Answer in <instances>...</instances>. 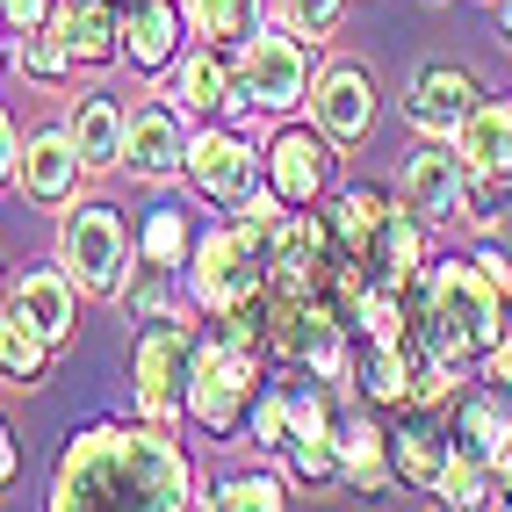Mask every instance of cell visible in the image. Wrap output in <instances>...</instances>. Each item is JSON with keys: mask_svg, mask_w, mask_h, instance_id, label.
I'll list each match as a JSON object with an SVG mask.
<instances>
[{"mask_svg": "<svg viewBox=\"0 0 512 512\" xmlns=\"http://www.w3.org/2000/svg\"><path fill=\"white\" fill-rule=\"evenodd\" d=\"M267 152V188H275L289 210H311V202H325V188H332V159H339V145L325 138V130L311 123H289V130H275V138L260 145Z\"/></svg>", "mask_w": 512, "mask_h": 512, "instance_id": "obj_11", "label": "cell"}, {"mask_svg": "<svg viewBox=\"0 0 512 512\" xmlns=\"http://www.w3.org/2000/svg\"><path fill=\"white\" fill-rule=\"evenodd\" d=\"M166 282H174V267H159V260H130V275H123V289H116L123 318L138 325V318L166 311Z\"/></svg>", "mask_w": 512, "mask_h": 512, "instance_id": "obj_33", "label": "cell"}, {"mask_svg": "<svg viewBox=\"0 0 512 512\" xmlns=\"http://www.w3.org/2000/svg\"><path fill=\"white\" fill-rule=\"evenodd\" d=\"M181 44H188V22H181L174 0H130L123 8V65H138V73L159 80L181 58Z\"/></svg>", "mask_w": 512, "mask_h": 512, "instance_id": "obj_20", "label": "cell"}, {"mask_svg": "<svg viewBox=\"0 0 512 512\" xmlns=\"http://www.w3.org/2000/svg\"><path fill=\"white\" fill-rule=\"evenodd\" d=\"M202 505H217V512H282L289 505V484H282V476H267V469H238Z\"/></svg>", "mask_w": 512, "mask_h": 512, "instance_id": "obj_32", "label": "cell"}, {"mask_svg": "<svg viewBox=\"0 0 512 512\" xmlns=\"http://www.w3.org/2000/svg\"><path fill=\"white\" fill-rule=\"evenodd\" d=\"M80 181H87V159L73 145V130L65 123H44L22 138V159H15V188L37 202V210H65V202H80Z\"/></svg>", "mask_w": 512, "mask_h": 512, "instance_id": "obj_12", "label": "cell"}, {"mask_svg": "<svg viewBox=\"0 0 512 512\" xmlns=\"http://www.w3.org/2000/svg\"><path fill=\"white\" fill-rule=\"evenodd\" d=\"M275 15L296 29V37H311V44H325L332 29H339V15H347V0H275Z\"/></svg>", "mask_w": 512, "mask_h": 512, "instance_id": "obj_35", "label": "cell"}, {"mask_svg": "<svg viewBox=\"0 0 512 512\" xmlns=\"http://www.w3.org/2000/svg\"><path fill=\"white\" fill-rule=\"evenodd\" d=\"M311 123L332 145H361L375 130V80L361 73V65H325V73L311 80Z\"/></svg>", "mask_w": 512, "mask_h": 512, "instance_id": "obj_15", "label": "cell"}, {"mask_svg": "<svg viewBox=\"0 0 512 512\" xmlns=\"http://www.w3.org/2000/svg\"><path fill=\"white\" fill-rule=\"evenodd\" d=\"M188 253H195V224H188V210H145V224H138V260H159V267H188Z\"/></svg>", "mask_w": 512, "mask_h": 512, "instance_id": "obj_31", "label": "cell"}, {"mask_svg": "<svg viewBox=\"0 0 512 512\" xmlns=\"http://www.w3.org/2000/svg\"><path fill=\"white\" fill-rule=\"evenodd\" d=\"M202 505L195 462L159 419H101L65 440L51 469V512H181Z\"/></svg>", "mask_w": 512, "mask_h": 512, "instance_id": "obj_1", "label": "cell"}, {"mask_svg": "<svg viewBox=\"0 0 512 512\" xmlns=\"http://www.w3.org/2000/svg\"><path fill=\"white\" fill-rule=\"evenodd\" d=\"M498 29H505V44H512V0H498Z\"/></svg>", "mask_w": 512, "mask_h": 512, "instance_id": "obj_41", "label": "cell"}, {"mask_svg": "<svg viewBox=\"0 0 512 512\" xmlns=\"http://www.w3.org/2000/svg\"><path fill=\"white\" fill-rule=\"evenodd\" d=\"M267 390V347L210 325L195 339V368H188V419L210 440H238L253 426V397Z\"/></svg>", "mask_w": 512, "mask_h": 512, "instance_id": "obj_3", "label": "cell"}, {"mask_svg": "<svg viewBox=\"0 0 512 512\" xmlns=\"http://www.w3.org/2000/svg\"><path fill=\"white\" fill-rule=\"evenodd\" d=\"M195 325L181 311H152L138 318V339H130V390H138V412L174 426L188 419V368H195Z\"/></svg>", "mask_w": 512, "mask_h": 512, "instance_id": "obj_6", "label": "cell"}, {"mask_svg": "<svg viewBox=\"0 0 512 512\" xmlns=\"http://www.w3.org/2000/svg\"><path fill=\"white\" fill-rule=\"evenodd\" d=\"M51 22L65 29V44H73L80 65H109V58H123V8H116V0H58Z\"/></svg>", "mask_w": 512, "mask_h": 512, "instance_id": "obj_24", "label": "cell"}, {"mask_svg": "<svg viewBox=\"0 0 512 512\" xmlns=\"http://www.w3.org/2000/svg\"><path fill=\"white\" fill-rule=\"evenodd\" d=\"M188 138H195L188 109H174L166 94L138 101V109H130V130H123V174L145 181V188L188 181Z\"/></svg>", "mask_w": 512, "mask_h": 512, "instance_id": "obj_8", "label": "cell"}, {"mask_svg": "<svg viewBox=\"0 0 512 512\" xmlns=\"http://www.w3.org/2000/svg\"><path fill=\"white\" fill-rule=\"evenodd\" d=\"M347 397L375 404V412H404V404H412V332L404 339H354Z\"/></svg>", "mask_w": 512, "mask_h": 512, "instance_id": "obj_16", "label": "cell"}, {"mask_svg": "<svg viewBox=\"0 0 512 512\" xmlns=\"http://www.w3.org/2000/svg\"><path fill=\"white\" fill-rule=\"evenodd\" d=\"M8 65L22 80H37V87H65L80 73V58L73 44H65V29L58 22H37V29H15V44H8Z\"/></svg>", "mask_w": 512, "mask_h": 512, "instance_id": "obj_26", "label": "cell"}, {"mask_svg": "<svg viewBox=\"0 0 512 512\" xmlns=\"http://www.w3.org/2000/svg\"><path fill=\"white\" fill-rule=\"evenodd\" d=\"M130 260H138V231L123 224V210H109V202H65L58 210V267L80 282V296L116 303Z\"/></svg>", "mask_w": 512, "mask_h": 512, "instance_id": "obj_4", "label": "cell"}, {"mask_svg": "<svg viewBox=\"0 0 512 512\" xmlns=\"http://www.w3.org/2000/svg\"><path fill=\"white\" fill-rule=\"evenodd\" d=\"M296 484H339V404L325 397V383H296L289 390V440L275 455Z\"/></svg>", "mask_w": 512, "mask_h": 512, "instance_id": "obj_10", "label": "cell"}, {"mask_svg": "<svg viewBox=\"0 0 512 512\" xmlns=\"http://www.w3.org/2000/svg\"><path fill=\"white\" fill-rule=\"evenodd\" d=\"M448 448H455V440L426 426V404H404V419L390 426V462H397V484L433 491V484H440V469H448Z\"/></svg>", "mask_w": 512, "mask_h": 512, "instance_id": "obj_22", "label": "cell"}, {"mask_svg": "<svg viewBox=\"0 0 512 512\" xmlns=\"http://www.w3.org/2000/svg\"><path fill=\"white\" fill-rule=\"evenodd\" d=\"M51 15H58V0H0V22H8V29H37Z\"/></svg>", "mask_w": 512, "mask_h": 512, "instance_id": "obj_37", "label": "cell"}, {"mask_svg": "<svg viewBox=\"0 0 512 512\" xmlns=\"http://www.w3.org/2000/svg\"><path fill=\"white\" fill-rule=\"evenodd\" d=\"M8 311H15L29 332H44L51 347H65L73 325H80V282L65 275L58 260H51V267H22V282L8 289Z\"/></svg>", "mask_w": 512, "mask_h": 512, "instance_id": "obj_19", "label": "cell"}, {"mask_svg": "<svg viewBox=\"0 0 512 512\" xmlns=\"http://www.w3.org/2000/svg\"><path fill=\"white\" fill-rule=\"evenodd\" d=\"M8 44H15V29H8V22H0V65H8Z\"/></svg>", "mask_w": 512, "mask_h": 512, "instance_id": "obj_42", "label": "cell"}, {"mask_svg": "<svg viewBox=\"0 0 512 512\" xmlns=\"http://www.w3.org/2000/svg\"><path fill=\"white\" fill-rule=\"evenodd\" d=\"M51 339L44 332H29L15 311H0V375H8V383L15 390H37L44 383V375H51Z\"/></svg>", "mask_w": 512, "mask_h": 512, "instance_id": "obj_27", "label": "cell"}, {"mask_svg": "<svg viewBox=\"0 0 512 512\" xmlns=\"http://www.w3.org/2000/svg\"><path fill=\"white\" fill-rule=\"evenodd\" d=\"M390 210H397V202H390L383 188H339L325 217H332V238L361 260V246H368L375 231H383V217H390Z\"/></svg>", "mask_w": 512, "mask_h": 512, "instance_id": "obj_29", "label": "cell"}, {"mask_svg": "<svg viewBox=\"0 0 512 512\" xmlns=\"http://www.w3.org/2000/svg\"><path fill=\"white\" fill-rule=\"evenodd\" d=\"M65 130H73V145L87 159V174H116L123 166V130H130V109L116 94H80L73 116H65Z\"/></svg>", "mask_w": 512, "mask_h": 512, "instance_id": "obj_21", "label": "cell"}, {"mask_svg": "<svg viewBox=\"0 0 512 512\" xmlns=\"http://www.w3.org/2000/svg\"><path fill=\"white\" fill-rule=\"evenodd\" d=\"M426 231H433V224L397 202V210L383 217V231L361 246V275L383 282V289H419V282H426Z\"/></svg>", "mask_w": 512, "mask_h": 512, "instance_id": "obj_18", "label": "cell"}, {"mask_svg": "<svg viewBox=\"0 0 512 512\" xmlns=\"http://www.w3.org/2000/svg\"><path fill=\"white\" fill-rule=\"evenodd\" d=\"M433 498L440 505H455V512H476V505H498V476H491V462L476 455V448H448V469H440V484H433Z\"/></svg>", "mask_w": 512, "mask_h": 512, "instance_id": "obj_28", "label": "cell"}, {"mask_svg": "<svg viewBox=\"0 0 512 512\" xmlns=\"http://www.w3.org/2000/svg\"><path fill=\"white\" fill-rule=\"evenodd\" d=\"M339 484H354L361 498H375L383 484H397L390 462V426L375 419V404H339Z\"/></svg>", "mask_w": 512, "mask_h": 512, "instance_id": "obj_17", "label": "cell"}, {"mask_svg": "<svg viewBox=\"0 0 512 512\" xmlns=\"http://www.w3.org/2000/svg\"><path fill=\"white\" fill-rule=\"evenodd\" d=\"M455 145L469 159V174H491L512 188V101H476L455 130Z\"/></svg>", "mask_w": 512, "mask_h": 512, "instance_id": "obj_23", "label": "cell"}, {"mask_svg": "<svg viewBox=\"0 0 512 512\" xmlns=\"http://www.w3.org/2000/svg\"><path fill=\"white\" fill-rule=\"evenodd\" d=\"M181 22H188V44H217V51H238L267 22V0H174Z\"/></svg>", "mask_w": 512, "mask_h": 512, "instance_id": "obj_25", "label": "cell"}, {"mask_svg": "<svg viewBox=\"0 0 512 512\" xmlns=\"http://www.w3.org/2000/svg\"><path fill=\"white\" fill-rule=\"evenodd\" d=\"M8 289H15V282H8V267H0V311H8Z\"/></svg>", "mask_w": 512, "mask_h": 512, "instance_id": "obj_43", "label": "cell"}, {"mask_svg": "<svg viewBox=\"0 0 512 512\" xmlns=\"http://www.w3.org/2000/svg\"><path fill=\"white\" fill-rule=\"evenodd\" d=\"M476 101H484V87H476L462 65L433 58V65H419V73H412V87H404V123H412L419 138H455Z\"/></svg>", "mask_w": 512, "mask_h": 512, "instance_id": "obj_14", "label": "cell"}, {"mask_svg": "<svg viewBox=\"0 0 512 512\" xmlns=\"http://www.w3.org/2000/svg\"><path fill=\"white\" fill-rule=\"evenodd\" d=\"M476 275H484L505 303H512V253H498V246H484V253H476Z\"/></svg>", "mask_w": 512, "mask_h": 512, "instance_id": "obj_39", "label": "cell"}, {"mask_svg": "<svg viewBox=\"0 0 512 512\" xmlns=\"http://www.w3.org/2000/svg\"><path fill=\"white\" fill-rule=\"evenodd\" d=\"M15 469H22V448H15V433H8V419H0V491L15 484Z\"/></svg>", "mask_w": 512, "mask_h": 512, "instance_id": "obj_40", "label": "cell"}, {"mask_svg": "<svg viewBox=\"0 0 512 512\" xmlns=\"http://www.w3.org/2000/svg\"><path fill=\"white\" fill-rule=\"evenodd\" d=\"M311 65H318V44H303L289 22H260L253 37L231 51V80L260 116H296L303 101H311V80H318Z\"/></svg>", "mask_w": 512, "mask_h": 512, "instance_id": "obj_5", "label": "cell"}, {"mask_svg": "<svg viewBox=\"0 0 512 512\" xmlns=\"http://www.w3.org/2000/svg\"><path fill=\"white\" fill-rule=\"evenodd\" d=\"M15 159H22V130H15L8 109H0V195L15 188Z\"/></svg>", "mask_w": 512, "mask_h": 512, "instance_id": "obj_38", "label": "cell"}, {"mask_svg": "<svg viewBox=\"0 0 512 512\" xmlns=\"http://www.w3.org/2000/svg\"><path fill=\"white\" fill-rule=\"evenodd\" d=\"M455 440H462V448H476V455H484V462H498L505 448H512V404L505 397H469L462 404V426H455Z\"/></svg>", "mask_w": 512, "mask_h": 512, "instance_id": "obj_30", "label": "cell"}, {"mask_svg": "<svg viewBox=\"0 0 512 512\" xmlns=\"http://www.w3.org/2000/svg\"><path fill=\"white\" fill-rule=\"evenodd\" d=\"M505 311H512V303L476 275V260H433L426 282L412 289V332L448 368H462V375H476V361L512 332Z\"/></svg>", "mask_w": 512, "mask_h": 512, "instance_id": "obj_2", "label": "cell"}, {"mask_svg": "<svg viewBox=\"0 0 512 512\" xmlns=\"http://www.w3.org/2000/svg\"><path fill=\"white\" fill-rule=\"evenodd\" d=\"M462 181H469L462 145L455 138H419V152L397 174V202L419 210L426 224H448V217H462Z\"/></svg>", "mask_w": 512, "mask_h": 512, "instance_id": "obj_13", "label": "cell"}, {"mask_svg": "<svg viewBox=\"0 0 512 512\" xmlns=\"http://www.w3.org/2000/svg\"><path fill=\"white\" fill-rule=\"evenodd\" d=\"M159 94L174 109H188L195 123H238L253 109L231 80V51H217V44H181V58L159 73Z\"/></svg>", "mask_w": 512, "mask_h": 512, "instance_id": "obj_9", "label": "cell"}, {"mask_svg": "<svg viewBox=\"0 0 512 512\" xmlns=\"http://www.w3.org/2000/svg\"><path fill=\"white\" fill-rule=\"evenodd\" d=\"M246 433H253L260 455H282V440H289V390H282V383H267V390L253 397V426H246Z\"/></svg>", "mask_w": 512, "mask_h": 512, "instance_id": "obj_34", "label": "cell"}, {"mask_svg": "<svg viewBox=\"0 0 512 512\" xmlns=\"http://www.w3.org/2000/svg\"><path fill=\"white\" fill-rule=\"evenodd\" d=\"M267 181V152L246 138L238 123H195L188 138V188L210 202V210H246L253 188Z\"/></svg>", "mask_w": 512, "mask_h": 512, "instance_id": "obj_7", "label": "cell"}, {"mask_svg": "<svg viewBox=\"0 0 512 512\" xmlns=\"http://www.w3.org/2000/svg\"><path fill=\"white\" fill-rule=\"evenodd\" d=\"M476 375H484V390H491V397H505V404H512V332L498 339L484 361H476Z\"/></svg>", "mask_w": 512, "mask_h": 512, "instance_id": "obj_36", "label": "cell"}]
</instances>
